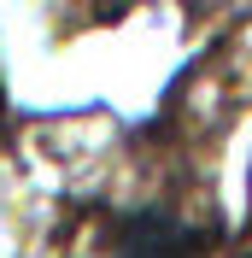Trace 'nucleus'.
Masks as SVG:
<instances>
[{"instance_id":"obj_1","label":"nucleus","mask_w":252,"mask_h":258,"mask_svg":"<svg viewBox=\"0 0 252 258\" xmlns=\"http://www.w3.org/2000/svg\"><path fill=\"white\" fill-rule=\"evenodd\" d=\"M123 258H188V235L170 223V217H141L123 241Z\"/></svg>"},{"instance_id":"obj_2","label":"nucleus","mask_w":252,"mask_h":258,"mask_svg":"<svg viewBox=\"0 0 252 258\" xmlns=\"http://www.w3.org/2000/svg\"><path fill=\"white\" fill-rule=\"evenodd\" d=\"M194 6H223V0H194Z\"/></svg>"}]
</instances>
